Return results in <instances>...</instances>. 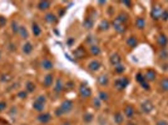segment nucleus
I'll return each instance as SVG.
<instances>
[{"mask_svg":"<svg viewBox=\"0 0 168 125\" xmlns=\"http://www.w3.org/2000/svg\"><path fill=\"white\" fill-rule=\"evenodd\" d=\"M72 109H73V103L70 100H64L60 104V106L58 108V110L55 111V114L56 115H63V114L69 113Z\"/></svg>","mask_w":168,"mask_h":125,"instance_id":"obj_1","label":"nucleus"},{"mask_svg":"<svg viewBox=\"0 0 168 125\" xmlns=\"http://www.w3.org/2000/svg\"><path fill=\"white\" fill-rule=\"evenodd\" d=\"M162 13H163V9L161 8V5L156 4L153 8H152V11H151V17L153 20H159L162 17Z\"/></svg>","mask_w":168,"mask_h":125,"instance_id":"obj_2","label":"nucleus"},{"mask_svg":"<svg viewBox=\"0 0 168 125\" xmlns=\"http://www.w3.org/2000/svg\"><path fill=\"white\" fill-rule=\"evenodd\" d=\"M128 84H129V80L127 78H120V79H117L114 81V86L117 88L118 90H123L124 88H127Z\"/></svg>","mask_w":168,"mask_h":125,"instance_id":"obj_3","label":"nucleus"},{"mask_svg":"<svg viewBox=\"0 0 168 125\" xmlns=\"http://www.w3.org/2000/svg\"><path fill=\"white\" fill-rule=\"evenodd\" d=\"M79 94H80V96H82V98H91V95H92V90H91V88H88L87 85L82 84V86L79 88Z\"/></svg>","mask_w":168,"mask_h":125,"instance_id":"obj_4","label":"nucleus"},{"mask_svg":"<svg viewBox=\"0 0 168 125\" xmlns=\"http://www.w3.org/2000/svg\"><path fill=\"white\" fill-rule=\"evenodd\" d=\"M140 109H142V111L146 113V114H148L151 113L152 110H153V104H152L149 100H146L140 104Z\"/></svg>","mask_w":168,"mask_h":125,"instance_id":"obj_5","label":"nucleus"},{"mask_svg":"<svg viewBox=\"0 0 168 125\" xmlns=\"http://www.w3.org/2000/svg\"><path fill=\"white\" fill-rule=\"evenodd\" d=\"M113 27H114L115 31L119 33V34H122V33H124V31H125V25L123 23L118 22V20H115V19H114V22H113Z\"/></svg>","mask_w":168,"mask_h":125,"instance_id":"obj_6","label":"nucleus"},{"mask_svg":"<svg viewBox=\"0 0 168 125\" xmlns=\"http://www.w3.org/2000/svg\"><path fill=\"white\" fill-rule=\"evenodd\" d=\"M156 76H157L156 71L153 69H148V70L146 71V74H144V79L147 81H154L156 80Z\"/></svg>","mask_w":168,"mask_h":125,"instance_id":"obj_7","label":"nucleus"},{"mask_svg":"<svg viewBox=\"0 0 168 125\" xmlns=\"http://www.w3.org/2000/svg\"><path fill=\"white\" fill-rule=\"evenodd\" d=\"M157 41H158V44H159V46H162V48H166L167 46V44H168V38H167V35H164V34H159L158 35V39H157Z\"/></svg>","mask_w":168,"mask_h":125,"instance_id":"obj_8","label":"nucleus"},{"mask_svg":"<svg viewBox=\"0 0 168 125\" xmlns=\"http://www.w3.org/2000/svg\"><path fill=\"white\" fill-rule=\"evenodd\" d=\"M51 120V116H50V114H39L38 115V121H40V123H43V124H46V123H49Z\"/></svg>","mask_w":168,"mask_h":125,"instance_id":"obj_9","label":"nucleus"},{"mask_svg":"<svg viewBox=\"0 0 168 125\" xmlns=\"http://www.w3.org/2000/svg\"><path fill=\"white\" fill-rule=\"evenodd\" d=\"M124 115L127 116L128 119H132V118L134 116V108L130 106V105L125 106V108H124Z\"/></svg>","mask_w":168,"mask_h":125,"instance_id":"obj_10","label":"nucleus"},{"mask_svg":"<svg viewBox=\"0 0 168 125\" xmlns=\"http://www.w3.org/2000/svg\"><path fill=\"white\" fill-rule=\"evenodd\" d=\"M120 61H122V58L118 55V54H113L111 56V64L114 65V66H118L120 65Z\"/></svg>","mask_w":168,"mask_h":125,"instance_id":"obj_11","label":"nucleus"},{"mask_svg":"<svg viewBox=\"0 0 168 125\" xmlns=\"http://www.w3.org/2000/svg\"><path fill=\"white\" fill-rule=\"evenodd\" d=\"M88 68H89V70L91 71H97L99 68H101V63H99L98 60H93V61L89 63Z\"/></svg>","mask_w":168,"mask_h":125,"instance_id":"obj_12","label":"nucleus"},{"mask_svg":"<svg viewBox=\"0 0 168 125\" xmlns=\"http://www.w3.org/2000/svg\"><path fill=\"white\" fill-rule=\"evenodd\" d=\"M84 55H85V50H84L83 46H79V48H77L74 50V56L78 59H80V58H84Z\"/></svg>","mask_w":168,"mask_h":125,"instance_id":"obj_13","label":"nucleus"},{"mask_svg":"<svg viewBox=\"0 0 168 125\" xmlns=\"http://www.w3.org/2000/svg\"><path fill=\"white\" fill-rule=\"evenodd\" d=\"M127 45L129 46V48H135V46L138 45V40L135 36H129V38L127 39Z\"/></svg>","mask_w":168,"mask_h":125,"instance_id":"obj_14","label":"nucleus"},{"mask_svg":"<svg viewBox=\"0 0 168 125\" xmlns=\"http://www.w3.org/2000/svg\"><path fill=\"white\" fill-rule=\"evenodd\" d=\"M53 81H54V75L53 74H48L44 78V86L49 88L51 84H53Z\"/></svg>","mask_w":168,"mask_h":125,"instance_id":"obj_15","label":"nucleus"},{"mask_svg":"<svg viewBox=\"0 0 168 125\" xmlns=\"http://www.w3.org/2000/svg\"><path fill=\"white\" fill-rule=\"evenodd\" d=\"M41 68L45 70H51L53 69V63H51L49 59H44L41 61Z\"/></svg>","mask_w":168,"mask_h":125,"instance_id":"obj_16","label":"nucleus"},{"mask_svg":"<svg viewBox=\"0 0 168 125\" xmlns=\"http://www.w3.org/2000/svg\"><path fill=\"white\" fill-rule=\"evenodd\" d=\"M63 89H64V84H63L62 79H56L55 85H54V91L55 93H60Z\"/></svg>","mask_w":168,"mask_h":125,"instance_id":"obj_17","label":"nucleus"},{"mask_svg":"<svg viewBox=\"0 0 168 125\" xmlns=\"http://www.w3.org/2000/svg\"><path fill=\"white\" fill-rule=\"evenodd\" d=\"M50 8V1H39L38 3V9L39 10H48Z\"/></svg>","mask_w":168,"mask_h":125,"instance_id":"obj_18","label":"nucleus"},{"mask_svg":"<svg viewBox=\"0 0 168 125\" xmlns=\"http://www.w3.org/2000/svg\"><path fill=\"white\" fill-rule=\"evenodd\" d=\"M89 51H91V54L96 55V56L101 54V49H99V46L96 45V44H92V45H91V48H89Z\"/></svg>","mask_w":168,"mask_h":125,"instance_id":"obj_19","label":"nucleus"},{"mask_svg":"<svg viewBox=\"0 0 168 125\" xmlns=\"http://www.w3.org/2000/svg\"><path fill=\"white\" fill-rule=\"evenodd\" d=\"M44 105H45V104H41V103H38V101H34V103H33L34 110L39 111V113H43V111H44Z\"/></svg>","mask_w":168,"mask_h":125,"instance_id":"obj_20","label":"nucleus"},{"mask_svg":"<svg viewBox=\"0 0 168 125\" xmlns=\"http://www.w3.org/2000/svg\"><path fill=\"white\" fill-rule=\"evenodd\" d=\"M135 27H137L138 29H143L146 27L144 18H137V20H135Z\"/></svg>","mask_w":168,"mask_h":125,"instance_id":"obj_21","label":"nucleus"},{"mask_svg":"<svg viewBox=\"0 0 168 125\" xmlns=\"http://www.w3.org/2000/svg\"><path fill=\"white\" fill-rule=\"evenodd\" d=\"M31 51H33V45H31L30 43L24 44V46H23V53H24V54H30Z\"/></svg>","mask_w":168,"mask_h":125,"instance_id":"obj_22","label":"nucleus"},{"mask_svg":"<svg viewBox=\"0 0 168 125\" xmlns=\"http://www.w3.org/2000/svg\"><path fill=\"white\" fill-rule=\"evenodd\" d=\"M31 30H33V34H34L35 36L40 35V33H41V29H40V27H39L38 24H35V23H33V27H31Z\"/></svg>","mask_w":168,"mask_h":125,"instance_id":"obj_23","label":"nucleus"},{"mask_svg":"<svg viewBox=\"0 0 168 125\" xmlns=\"http://www.w3.org/2000/svg\"><path fill=\"white\" fill-rule=\"evenodd\" d=\"M45 20H46L48 23H55V22H56V17H55L54 14L48 13V14L45 15Z\"/></svg>","mask_w":168,"mask_h":125,"instance_id":"obj_24","label":"nucleus"},{"mask_svg":"<svg viewBox=\"0 0 168 125\" xmlns=\"http://www.w3.org/2000/svg\"><path fill=\"white\" fill-rule=\"evenodd\" d=\"M98 83L101 84L102 86H104V85H107L108 84V76L107 75H101L98 78Z\"/></svg>","mask_w":168,"mask_h":125,"instance_id":"obj_25","label":"nucleus"},{"mask_svg":"<svg viewBox=\"0 0 168 125\" xmlns=\"http://www.w3.org/2000/svg\"><path fill=\"white\" fill-rule=\"evenodd\" d=\"M99 29H101L102 31L103 30H108L109 29V22H108V20H102L101 24H99Z\"/></svg>","mask_w":168,"mask_h":125,"instance_id":"obj_26","label":"nucleus"},{"mask_svg":"<svg viewBox=\"0 0 168 125\" xmlns=\"http://www.w3.org/2000/svg\"><path fill=\"white\" fill-rule=\"evenodd\" d=\"M115 20H118V22H120V23L124 24V23L128 20V15H127V14H119V15H117Z\"/></svg>","mask_w":168,"mask_h":125,"instance_id":"obj_27","label":"nucleus"},{"mask_svg":"<svg viewBox=\"0 0 168 125\" xmlns=\"http://www.w3.org/2000/svg\"><path fill=\"white\" fill-rule=\"evenodd\" d=\"M83 25H84V28H87V29H92L93 28V20L91 18H88L83 22Z\"/></svg>","mask_w":168,"mask_h":125,"instance_id":"obj_28","label":"nucleus"},{"mask_svg":"<svg viewBox=\"0 0 168 125\" xmlns=\"http://www.w3.org/2000/svg\"><path fill=\"white\" fill-rule=\"evenodd\" d=\"M19 34H20V36H22L23 39H28V30L25 29V27H20Z\"/></svg>","mask_w":168,"mask_h":125,"instance_id":"obj_29","label":"nucleus"},{"mask_svg":"<svg viewBox=\"0 0 168 125\" xmlns=\"http://www.w3.org/2000/svg\"><path fill=\"white\" fill-rule=\"evenodd\" d=\"M114 121L117 124H122L123 123V114L122 113H117L114 115Z\"/></svg>","mask_w":168,"mask_h":125,"instance_id":"obj_30","label":"nucleus"},{"mask_svg":"<svg viewBox=\"0 0 168 125\" xmlns=\"http://www.w3.org/2000/svg\"><path fill=\"white\" fill-rule=\"evenodd\" d=\"M34 90H35V85H34V83L28 81V83H27V93H33Z\"/></svg>","mask_w":168,"mask_h":125,"instance_id":"obj_31","label":"nucleus"},{"mask_svg":"<svg viewBox=\"0 0 168 125\" xmlns=\"http://www.w3.org/2000/svg\"><path fill=\"white\" fill-rule=\"evenodd\" d=\"M161 88H162V90L163 91H168V79L167 78L161 81Z\"/></svg>","mask_w":168,"mask_h":125,"instance_id":"obj_32","label":"nucleus"},{"mask_svg":"<svg viewBox=\"0 0 168 125\" xmlns=\"http://www.w3.org/2000/svg\"><path fill=\"white\" fill-rule=\"evenodd\" d=\"M124 70H125V66H123V65L115 66V73H117V74H122V73H124Z\"/></svg>","mask_w":168,"mask_h":125,"instance_id":"obj_33","label":"nucleus"},{"mask_svg":"<svg viewBox=\"0 0 168 125\" xmlns=\"http://www.w3.org/2000/svg\"><path fill=\"white\" fill-rule=\"evenodd\" d=\"M99 99H101V100L107 101L108 100V94L104 93V91H101V93H99Z\"/></svg>","mask_w":168,"mask_h":125,"instance_id":"obj_34","label":"nucleus"},{"mask_svg":"<svg viewBox=\"0 0 168 125\" xmlns=\"http://www.w3.org/2000/svg\"><path fill=\"white\" fill-rule=\"evenodd\" d=\"M12 29H13L14 33H19V29H20V27H18L17 22H13V23H12Z\"/></svg>","mask_w":168,"mask_h":125,"instance_id":"obj_35","label":"nucleus"},{"mask_svg":"<svg viewBox=\"0 0 168 125\" xmlns=\"http://www.w3.org/2000/svg\"><path fill=\"white\" fill-rule=\"evenodd\" d=\"M140 85H142V88H143V89H146V90H149V89H151V86H149V84H148V81H147V80L142 81Z\"/></svg>","mask_w":168,"mask_h":125,"instance_id":"obj_36","label":"nucleus"},{"mask_svg":"<svg viewBox=\"0 0 168 125\" xmlns=\"http://www.w3.org/2000/svg\"><path fill=\"white\" fill-rule=\"evenodd\" d=\"M135 79H137V81L139 83V84H140L142 81H144V80H146V79H144V75H143V74H140V73H138V74H137V78H135Z\"/></svg>","mask_w":168,"mask_h":125,"instance_id":"obj_37","label":"nucleus"},{"mask_svg":"<svg viewBox=\"0 0 168 125\" xmlns=\"http://www.w3.org/2000/svg\"><path fill=\"white\" fill-rule=\"evenodd\" d=\"M35 101H38V103H41V104H45V101H46V99H45V96H43V95H40V96H38L35 99Z\"/></svg>","mask_w":168,"mask_h":125,"instance_id":"obj_38","label":"nucleus"},{"mask_svg":"<svg viewBox=\"0 0 168 125\" xmlns=\"http://www.w3.org/2000/svg\"><path fill=\"white\" fill-rule=\"evenodd\" d=\"M92 118H93L92 114H85V115H84V121H85V123L92 121Z\"/></svg>","mask_w":168,"mask_h":125,"instance_id":"obj_39","label":"nucleus"},{"mask_svg":"<svg viewBox=\"0 0 168 125\" xmlns=\"http://www.w3.org/2000/svg\"><path fill=\"white\" fill-rule=\"evenodd\" d=\"M18 96L20 99H25V98H27V91H19L18 93Z\"/></svg>","mask_w":168,"mask_h":125,"instance_id":"obj_40","label":"nucleus"},{"mask_svg":"<svg viewBox=\"0 0 168 125\" xmlns=\"http://www.w3.org/2000/svg\"><path fill=\"white\" fill-rule=\"evenodd\" d=\"M161 19H163V20H168V11H167V10H163V13H162Z\"/></svg>","mask_w":168,"mask_h":125,"instance_id":"obj_41","label":"nucleus"},{"mask_svg":"<svg viewBox=\"0 0 168 125\" xmlns=\"http://www.w3.org/2000/svg\"><path fill=\"white\" fill-rule=\"evenodd\" d=\"M5 108H7V104H5V101H0V111H4Z\"/></svg>","mask_w":168,"mask_h":125,"instance_id":"obj_42","label":"nucleus"},{"mask_svg":"<svg viewBox=\"0 0 168 125\" xmlns=\"http://www.w3.org/2000/svg\"><path fill=\"white\" fill-rule=\"evenodd\" d=\"M122 4H123V5H125V6H128V8H132V3L128 1V0H123Z\"/></svg>","mask_w":168,"mask_h":125,"instance_id":"obj_43","label":"nucleus"},{"mask_svg":"<svg viewBox=\"0 0 168 125\" xmlns=\"http://www.w3.org/2000/svg\"><path fill=\"white\" fill-rule=\"evenodd\" d=\"M94 105H96V108H101V101H99L98 98L94 99Z\"/></svg>","mask_w":168,"mask_h":125,"instance_id":"obj_44","label":"nucleus"},{"mask_svg":"<svg viewBox=\"0 0 168 125\" xmlns=\"http://www.w3.org/2000/svg\"><path fill=\"white\" fill-rule=\"evenodd\" d=\"M10 80V76L9 75H3L1 76V81H9Z\"/></svg>","mask_w":168,"mask_h":125,"instance_id":"obj_45","label":"nucleus"},{"mask_svg":"<svg viewBox=\"0 0 168 125\" xmlns=\"http://www.w3.org/2000/svg\"><path fill=\"white\" fill-rule=\"evenodd\" d=\"M5 23H7V19H5L4 17H0V25H4Z\"/></svg>","mask_w":168,"mask_h":125,"instance_id":"obj_46","label":"nucleus"},{"mask_svg":"<svg viewBox=\"0 0 168 125\" xmlns=\"http://www.w3.org/2000/svg\"><path fill=\"white\" fill-rule=\"evenodd\" d=\"M161 56H162V58H163V59H166V56H167V53L164 51V49L161 51Z\"/></svg>","mask_w":168,"mask_h":125,"instance_id":"obj_47","label":"nucleus"},{"mask_svg":"<svg viewBox=\"0 0 168 125\" xmlns=\"http://www.w3.org/2000/svg\"><path fill=\"white\" fill-rule=\"evenodd\" d=\"M157 125H168V123H167V121H164V120H161V121L157 123Z\"/></svg>","mask_w":168,"mask_h":125,"instance_id":"obj_48","label":"nucleus"},{"mask_svg":"<svg viewBox=\"0 0 168 125\" xmlns=\"http://www.w3.org/2000/svg\"><path fill=\"white\" fill-rule=\"evenodd\" d=\"M73 43H74V39H69V40H68V44H69V45H72Z\"/></svg>","mask_w":168,"mask_h":125,"instance_id":"obj_49","label":"nucleus"},{"mask_svg":"<svg viewBox=\"0 0 168 125\" xmlns=\"http://www.w3.org/2000/svg\"><path fill=\"white\" fill-rule=\"evenodd\" d=\"M67 86H69V88H70V86H73V83H72V81H70V83H68Z\"/></svg>","mask_w":168,"mask_h":125,"instance_id":"obj_50","label":"nucleus"},{"mask_svg":"<svg viewBox=\"0 0 168 125\" xmlns=\"http://www.w3.org/2000/svg\"><path fill=\"white\" fill-rule=\"evenodd\" d=\"M62 125H72L70 123H64V124H62Z\"/></svg>","mask_w":168,"mask_h":125,"instance_id":"obj_51","label":"nucleus"},{"mask_svg":"<svg viewBox=\"0 0 168 125\" xmlns=\"http://www.w3.org/2000/svg\"><path fill=\"white\" fill-rule=\"evenodd\" d=\"M128 125H135V124H133V123H129V124H128Z\"/></svg>","mask_w":168,"mask_h":125,"instance_id":"obj_52","label":"nucleus"},{"mask_svg":"<svg viewBox=\"0 0 168 125\" xmlns=\"http://www.w3.org/2000/svg\"><path fill=\"white\" fill-rule=\"evenodd\" d=\"M0 56H1V53H0Z\"/></svg>","mask_w":168,"mask_h":125,"instance_id":"obj_53","label":"nucleus"}]
</instances>
